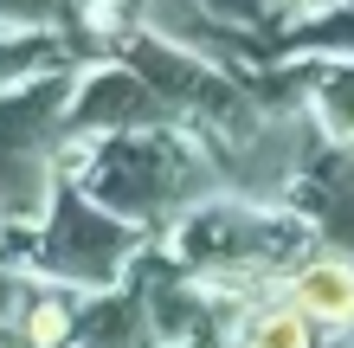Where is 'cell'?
I'll return each mask as SVG.
<instances>
[{"label": "cell", "instance_id": "1", "mask_svg": "<svg viewBox=\"0 0 354 348\" xmlns=\"http://www.w3.org/2000/svg\"><path fill=\"white\" fill-rule=\"evenodd\" d=\"M297 310L316 316V322H354V264L342 258H316L297 271Z\"/></svg>", "mask_w": 354, "mask_h": 348}, {"label": "cell", "instance_id": "2", "mask_svg": "<svg viewBox=\"0 0 354 348\" xmlns=\"http://www.w3.org/2000/svg\"><path fill=\"white\" fill-rule=\"evenodd\" d=\"M245 348H316V336H309V316L290 303V310H264L245 329Z\"/></svg>", "mask_w": 354, "mask_h": 348}, {"label": "cell", "instance_id": "3", "mask_svg": "<svg viewBox=\"0 0 354 348\" xmlns=\"http://www.w3.org/2000/svg\"><path fill=\"white\" fill-rule=\"evenodd\" d=\"M65 329H71V322H65V310H58V303H39V310L26 316V336H32L39 348H52V342H65Z\"/></svg>", "mask_w": 354, "mask_h": 348}]
</instances>
